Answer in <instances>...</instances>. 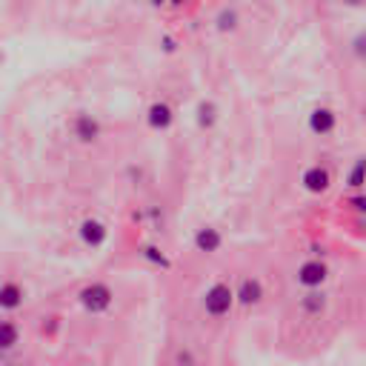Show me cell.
I'll use <instances>...</instances> for the list:
<instances>
[{"mask_svg": "<svg viewBox=\"0 0 366 366\" xmlns=\"http://www.w3.org/2000/svg\"><path fill=\"white\" fill-rule=\"evenodd\" d=\"M200 306H203V312H206L212 320H220V317H226V315L232 312L234 295H232V289H229L226 283H212V286L203 292Z\"/></svg>", "mask_w": 366, "mask_h": 366, "instance_id": "1", "label": "cell"}, {"mask_svg": "<svg viewBox=\"0 0 366 366\" xmlns=\"http://www.w3.org/2000/svg\"><path fill=\"white\" fill-rule=\"evenodd\" d=\"M77 300L89 315H106L112 309V303H114V295H112V289L106 283H89V286L80 289Z\"/></svg>", "mask_w": 366, "mask_h": 366, "instance_id": "2", "label": "cell"}, {"mask_svg": "<svg viewBox=\"0 0 366 366\" xmlns=\"http://www.w3.org/2000/svg\"><path fill=\"white\" fill-rule=\"evenodd\" d=\"M326 277H329V269H326V263H320V260H306V263H300V269H297V274H295V280H297L303 289H320V286L326 283Z\"/></svg>", "mask_w": 366, "mask_h": 366, "instance_id": "3", "label": "cell"}, {"mask_svg": "<svg viewBox=\"0 0 366 366\" xmlns=\"http://www.w3.org/2000/svg\"><path fill=\"white\" fill-rule=\"evenodd\" d=\"M71 132H74V137H77L80 143H92V140L100 137V120H97L94 114H89V112H80V114L71 120Z\"/></svg>", "mask_w": 366, "mask_h": 366, "instance_id": "4", "label": "cell"}, {"mask_svg": "<svg viewBox=\"0 0 366 366\" xmlns=\"http://www.w3.org/2000/svg\"><path fill=\"white\" fill-rule=\"evenodd\" d=\"M232 295H234V303L240 306H257L263 300V283L257 277H243Z\"/></svg>", "mask_w": 366, "mask_h": 366, "instance_id": "5", "label": "cell"}, {"mask_svg": "<svg viewBox=\"0 0 366 366\" xmlns=\"http://www.w3.org/2000/svg\"><path fill=\"white\" fill-rule=\"evenodd\" d=\"M300 183H303V189H306V192L320 194V192H326V189H329L332 177H329V169H323V166H309V169L303 172Z\"/></svg>", "mask_w": 366, "mask_h": 366, "instance_id": "6", "label": "cell"}, {"mask_svg": "<svg viewBox=\"0 0 366 366\" xmlns=\"http://www.w3.org/2000/svg\"><path fill=\"white\" fill-rule=\"evenodd\" d=\"M106 237H109V229H106L100 220L89 217V220H83V223H80V240H83L86 246L97 249V246H103V243H106Z\"/></svg>", "mask_w": 366, "mask_h": 366, "instance_id": "7", "label": "cell"}, {"mask_svg": "<svg viewBox=\"0 0 366 366\" xmlns=\"http://www.w3.org/2000/svg\"><path fill=\"white\" fill-rule=\"evenodd\" d=\"M23 300H26V295H23V289L14 280L0 283V309L3 312H17L23 306Z\"/></svg>", "mask_w": 366, "mask_h": 366, "instance_id": "8", "label": "cell"}, {"mask_svg": "<svg viewBox=\"0 0 366 366\" xmlns=\"http://www.w3.org/2000/svg\"><path fill=\"white\" fill-rule=\"evenodd\" d=\"M335 126H337V114L332 109H326V106H320V109H315L309 114V129L315 134H329Z\"/></svg>", "mask_w": 366, "mask_h": 366, "instance_id": "9", "label": "cell"}, {"mask_svg": "<svg viewBox=\"0 0 366 366\" xmlns=\"http://www.w3.org/2000/svg\"><path fill=\"white\" fill-rule=\"evenodd\" d=\"M220 246H223V237H220V232H217V229L203 226V229H197V232H194V249H197V252L212 254V252H217Z\"/></svg>", "mask_w": 366, "mask_h": 366, "instance_id": "10", "label": "cell"}, {"mask_svg": "<svg viewBox=\"0 0 366 366\" xmlns=\"http://www.w3.org/2000/svg\"><path fill=\"white\" fill-rule=\"evenodd\" d=\"M20 346V326L9 317L0 320V355H9Z\"/></svg>", "mask_w": 366, "mask_h": 366, "instance_id": "11", "label": "cell"}, {"mask_svg": "<svg viewBox=\"0 0 366 366\" xmlns=\"http://www.w3.org/2000/svg\"><path fill=\"white\" fill-rule=\"evenodd\" d=\"M146 120H149V126H152V129H169V126H172V120H174L172 106H169V103H163V100L152 103V106H149Z\"/></svg>", "mask_w": 366, "mask_h": 366, "instance_id": "12", "label": "cell"}, {"mask_svg": "<svg viewBox=\"0 0 366 366\" xmlns=\"http://www.w3.org/2000/svg\"><path fill=\"white\" fill-rule=\"evenodd\" d=\"M300 309H303L306 315L317 317V315L326 309V295H323V292H317V289H309V292L300 297Z\"/></svg>", "mask_w": 366, "mask_h": 366, "instance_id": "13", "label": "cell"}, {"mask_svg": "<svg viewBox=\"0 0 366 366\" xmlns=\"http://www.w3.org/2000/svg\"><path fill=\"white\" fill-rule=\"evenodd\" d=\"M214 120H217V106L203 100V103L197 106V123H200V129H209V126H214Z\"/></svg>", "mask_w": 366, "mask_h": 366, "instance_id": "14", "label": "cell"}, {"mask_svg": "<svg viewBox=\"0 0 366 366\" xmlns=\"http://www.w3.org/2000/svg\"><path fill=\"white\" fill-rule=\"evenodd\" d=\"M177 366H197V355H194L189 346H183V349L177 352Z\"/></svg>", "mask_w": 366, "mask_h": 366, "instance_id": "15", "label": "cell"}, {"mask_svg": "<svg viewBox=\"0 0 366 366\" xmlns=\"http://www.w3.org/2000/svg\"><path fill=\"white\" fill-rule=\"evenodd\" d=\"M234 23H237V14L234 11H220V17H217V29H234Z\"/></svg>", "mask_w": 366, "mask_h": 366, "instance_id": "16", "label": "cell"}, {"mask_svg": "<svg viewBox=\"0 0 366 366\" xmlns=\"http://www.w3.org/2000/svg\"><path fill=\"white\" fill-rule=\"evenodd\" d=\"M360 177H363V163L357 160V163L352 166V174H349V186H352V189H360Z\"/></svg>", "mask_w": 366, "mask_h": 366, "instance_id": "17", "label": "cell"}, {"mask_svg": "<svg viewBox=\"0 0 366 366\" xmlns=\"http://www.w3.org/2000/svg\"><path fill=\"white\" fill-rule=\"evenodd\" d=\"M143 254H146L152 263H160V266H166V257H163V254H157V249H154V246H146V249H143Z\"/></svg>", "mask_w": 366, "mask_h": 366, "instance_id": "18", "label": "cell"}, {"mask_svg": "<svg viewBox=\"0 0 366 366\" xmlns=\"http://www.w3.org/2000/svg\"><path fill=\"white\" fill-rule=\"evenodd\" d=\"M346 3H352V6H357V3H360V0H346Z\"/></svg>", "mask_w": 366, "mask_h": 366, "instance_id": "19", "label": "cell"}]
</instances>
